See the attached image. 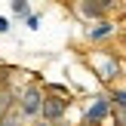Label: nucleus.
Returning <instances> with one entry per match:
<instances>
[{
  "mask_svg": "<svg viewBox=\"0 0 126 126\" xmlns=\"http://www.w3.org/2000/svg\"><path fill=\"white\" fill-rule=\"evenodd\" d=\"M83 62L95 71V77L102 80V83H114V80L123 74V62L117 59V52H111V49H105V46L89 49V52L83 55Z\"/></svg>",
  "mask_w": 126,
  "mask_h": 126,
  "instance_id": "f257e3e1",
  "label": "nucleus"
},
{
  "mask_svg": "<svg viewBox=\"0 0 126 126\" xmlns=\"http://www.w3.org/2000/svg\"><path fill=\"white\" fill-rule=\"evenodd\" d=\"M16 102H18V117L22 120H34V117H40V105H43V86H28L25 92H18L16 95Z\"/></svg>",
  "mask_w": 126,
  "mask_h": 126,
  "instance_id": "f03ea898",
  "label": "nucleus"
},
{
  "mask_svg": "<svg viewBox=\"0 0 126 126\" xmlns=\"http://www.w3.org/2000/svg\"><path fill=\"white\" fill-rule=\"evenodd\" d=\"M65 111H68V102H62V98H55V95H43V105H40V120L43 123L59 126L65 120Z\"/></svg>",
  "mask_w": 126,
  "mask_h": 126,
  "instance_id": "7ed1b4c3",
  "label": "nucleus"
},
{
  "mask_svg": "<svg viewBox=\"0 0 126 126\" xmlns=\"http://www.w3.org/2000/svg\"><path fill=\"white\" fill-rule=\"evenodd\" d=\"M105 120H111V102H108V95H95V98H92V105L83 111V123L102 126Z\"/></svg>",
  "mask_w": 126,
  "mask_h": 126,
  "instance_id": "20e7f679",
  "label": "nucleus"
},
{
  "mask_svg": "<svg viewBox=\"0 0 126 126\" xmlns=\"http://www.w3.org/2000/svg\"><path fill=\"white\" fill-rule=\"evenodd\" d=\"M114 6H117V3H74V9H77L86 22H102Z\"/></svg>",
  "mask_w": 126,
  "mask_h": 126,
  "instance_id": "39448f33",
  "label": "nucleus"
},
{
  "mask_svg": "<svg viewBox=\"0 0 126 126\" xmlns=\"http://www.w3.org/2000/svg\"><path fill=\"white\" fill-rule=\"evenodd\" d=\"M111 34H117V22H111V18H102V22H95V25L86 28V40H92V43L108 40Z\"/></svg>",
  "mask_w": 126,
  "mask_h": 126,
  "instance_id": "423d86ee",
  "label": "nucleus"
},
{
  "mask_svg": "<svg viewBox=\"0 0 126 126\" xmlns=\"http://www.w3.org/2000/svg\"><path fill=\"white\" fill-rule=\"evenodd\" d=\"M108 102L114 105V108H126V86H120V89H114Z\"/></svg>",
  "mask_w": 126,
  "mask_h": 126,
  "instance_id": "0eeeda50",
  "label": "nucleus"
},
{
  "mask_svg": "<svg viewBox=\"0 0 126 126\" xmlns=\"http://www.w3.org/2000/svg\"><path fill=\"white\" fill-rule=\"evenodd\" d=\"M0 126H25V120L18 117V111H9V114L0 117Z\"/></svg>",
  "mask_w": 126,
  "mask_h": 126,
  "instance_id": "6e6552de",
  "label": "nucleus"
},
{
  "mask_svg": "<svg viewBox=\"0 0 126 126\" xmlns=\"http://www.w3.org/2000/svg\"><path fill=\"white\" fill-rule=\"evenodd\" d=\"M12 12H16V16H25V12H28V3H12Z\"/></svg>",
  "mask_w": 126,
  "mask_h": 126,
  "instance_id": "1a4fd4ad",
  "label": "nucleus"
},
{
  "mask_svg": "<svg viewBox=\"0 0 126 126\" xmlns=\"http://www.w3.org/2000/svg\"><path fill=\"white\" fill-rule=\"evenodd\" d=\"M117 31H120V37H123V43H126V18H123V25H120Z\"/></svg>",
  "mask_w": 126,
  "mask_h": 126,
  "instance_id": "9d476101",
  "label": "nucleus"
},
{
  "mask_svg": "<svg viewBox=\"0 0 126 126\" xmlns=\"http://www.w3.org/2000/svg\"><path fill=\"white\" fill-rule=\"evenodd\" d=\"M9 28V18H0V31H6Z\"/></svg>",
  "mask_w": 126,
  "mask_h": 126,
  "instance_id": "9b49d317",
  "label": "nucleus"
},
{
  "mask_svg": "<svg viewBox=\"0 0 126 126\" xmlns=\"http://www.w3.org/2000/svg\"><path fill=\"white\" fill-rule=\"evenodd\" d=\"M31 126H49V123H43V120H34V123H31Z\"/></svg>",
  "mask_w": 126,
  "mask_h": 126,
  "instance_id": "f8f14e48",
  "label": "nucleus"
},
{
  "mask_svg": "<svg viewBox=\"0 0 126 126\" xmlns=\"http://www.w3.org/2000/svg\"><path fill=\"white\" fill-rule=\"evenodd\" d=\"M80 126H92V123H80Z\"/></svg>",
  "mask_w": 126,
  "mask_h": 126,
  "instance_id": "ddd939ff",
  "label": "nucleus"
},
{
  "mask_svg": "<svg viewBox=\"0 0 126 126\" xmlns=\"http://www.w3.org/2000/svg\"><path fill=\"white\" fill-rule=\"evenodd\" d=\"M59 126H68V123H59Z\"/></svg>",
  "mask_w": 126,
  "mask_h": 126,
  "instance_id": "4468645a",
  "label": "nucleus"
}]
</instances>
